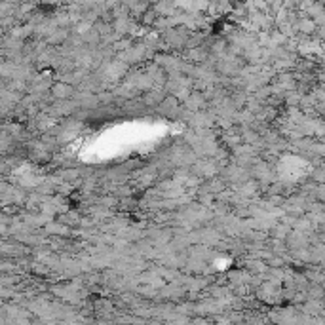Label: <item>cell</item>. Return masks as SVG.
<instances>
[{"mask_svg":"<svg viewBox=\"0 0 325 325\" xmlns=\"http://www.w3.org/2000/svg\"><path fill=\"white\" fill-rule=\"evenodd\" d=\"M295 31H301L304 34H312L316 31V21L314 19H301L295 23Z\"/></svg>","mask_w":325,"mask_h":325,"instance_id":"1","label":"cell"}]
</instances>
